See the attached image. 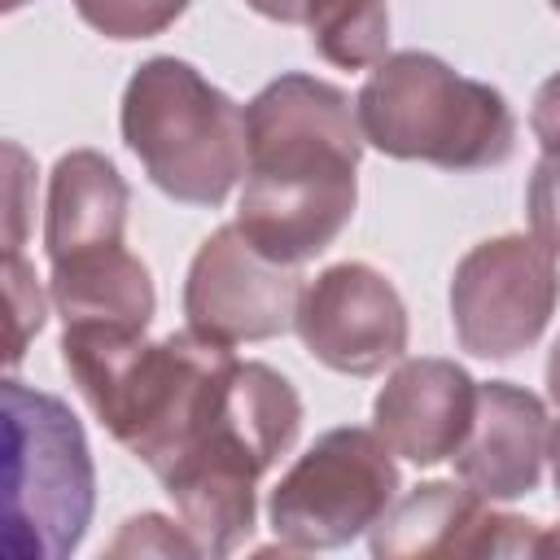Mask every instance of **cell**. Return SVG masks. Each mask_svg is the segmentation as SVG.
<instances>
[{
  "label": "cell",
  "mask_w": 560,
  "mask_h": 560,
  "mask_svg": "<svg viewBox=\"0 0 560 560\" xmlns=\"http://www.w3.org/2000/svg\"><path fill=\"white\" fill-rule=\"evenodd\" d=\"M245 188L236 228L276 262L324 254L354 214L363 127L350 96L311 74H280L245 105Z\"/></svg>",
  "instance_id": "1"
},
{
  "label": "cell",
  "mask_w": 560,
  "mask_h": 560,
  "mask_svg": "<svg viewBox=\"0 0 560 560\" xmlns=\"http://www.w3.org/2000/svg\"><path fill=\"white\" fill-rule=\"evenodd\" d=\"M61 363L114 442L158 477L219 398L236 354L192 328L144 341V328L66 324Z\"/></svg>",
  "instance_id": "2"
},
{
  "label": "cell",
  "mask_w": 560,
  "mask_h": 560,
  "mask_svg": "<svg viewBox=\"0 0 560 560\" xmlns=\"http://www.w3.org/2000/svg\"><path fill=\"white\" fill-rule=\"evenodd\" d=\"M298 429V389L276 368L236 359L184 451L158 472L201 556H228L245 542L254 529L258 477L293 446Z\"/></svg>",
  "instance_id": "3"
},
{
  "label": "cell",
  "mask_w": 560,
  "mask_h": 560,
  "mask_svg": "<svg viewBox=\"0 0 560 560\" xmlns=\"http://www.w3.org/2000/svg\"><path fill=\"white\" fill-rule=\"evenodd\" d=\"M354 114L363 140L398 162L481 171L508 162L516 149V118L503 92L416 48L372 66Z\"/></svg>",
  "instance_id": "4"
},
{
  "label": "cell",
  "mask_w": 560,
  "mask_h": 560,
  "mask_svg": "<svg viewBox=\"0 0 560 560\" xmlns=\"http://www.w3.org/2000/svg\"><path fill=\"white\" fill-rule=\"evenodd\" d=\"M122 140L184 206H223L249 162L245 109L179 57H149L122 88Z\"/></svg>",
  "instance_id": "5"
},
{
  "label": "cell",
  "mask_w": 560,
  "mask_h": 560,
  "mask_svg": "<svg viewBox=\"0 0 560 560\" xmlns=\"http://www.w3.org/2000/svg\"><path fill=\"white\" fill-rule=\"evenodd\" d=\"M96 472L74 411L22 381H4V551L70 556L92 521Z\"/></svg>",
  "instance_id": "6"
},
{
  "label": "cell",
  "mask_w": 560,
  "mask_h": 560,
  "mask_svg": "<svg viewBox=\"0 0 560 560\" xmlns=\"http://www.w3.org/2000/svg\"><path fill=\"white\" fill-rule=\"evenodd\" d=\"M398 494L394 451L376 429H328L298 455L267 499L284 551H328L368 534Z\"/></svg>",
  "instance_id": "7"
},
{
  "label": "cell",
  "mask_w": 560,
  "mask_h": 560,
  "mask_svg": "<svg viewBox=\"0 0 560 560\" xmlns=\"http://www.w3.org/2000/svg\"><path fill=\"white\" fill-rule=\"evenodd\" d=\"M556 298V254L534 236H494L459 258L451 276V324L468 354L512 359L542 337Z\"/></svg>",
  "instance_id": "8"
},
{
  "label": "cell",
  "mask_w": 560,
  "mask_h": 560,
  "mask_svg": "<svg viewBox=\"0 0 560 560\" xmlns=\"http://www.w3.org/2000/svg\"><path fill=\"white\" fill-rule=\"evenodd\" d=\"M302 289L306 284L298 267L276 262L236 223H223L192 254L184 280V315L192 332L223 346L267 341L293 328Z\"/></svg>",
  "instance_id": "9"
},
{
  "label": "cell",
  "mask_w": 560,
  "mask_h": 560,
  "mask_svg": "<svg viewBox=\"0 0 560 560\" xmlns=\"http://www.w3.org/2000/svg\"><path fill=\"white\" fill-rule=\"evenodd\" d=\"M293 328L311 359L341 376H376L407 350V306L368 262L324 267L302 289Z\"/></svg>",
  "instance_id": "10"
},
{
  "label": "cell",
  "mask_w": 560,
  "mask_h": 560,
  "mask_svg": "<svg viewBox=\"0 0 560 560\" xmlns=\"http://www.w3.org/2000/svg\"><path fill=\"white\" fill-rule=\"evenodd\" d=\"M538 521L486 508V499L464 481H424L394 499L372 525V556H538Z\"/></svg>",
  "instance_id": "11"
},
{
  "label": "cell",
  "mask_w": 560,
  "mask_h": 560,
  "mask_svg": "<svg viewBox=\"0 0 560 560\" xmlns=\"http://www.w3.org/2000/svg\"><path fill=\"white\" fill-rule=\"evenodd\" d=\"M477 381L451 359H402L372 402V429L420 468L442 464L468 438Z\"/></svg>",
  "instance_id": "12"
},
{
  "label": "cell",
  "mask_w": 560,
  "mask_h": 560,
  "mask_svg": "<svg viewBox=\"0 0 560 560\" xmlns=\"http://www.w3.org/2000/svg\"><path fill=\"white\" fill-rule=\"evenodd\" d=\"M547 407L538 394L512 381L477 385V411L468 438L455 451V472L486 503H508L538 490L547 459Z\"/></svg>",
  "instance_id": "13"
},
{
  "label": "cell",
  "mask_w": 560,
  "mask_h": 560,
  "mask_svg": "<svg viewBox=\"0 0 560 560\" xmlns=\"http://www.w3.org/2000/svg\"><path fill=\"white\" fill-rule=\"evenodd\" d=\"M127 179L118 166L92 149H74L57 158L48 179V210H44V249L48 262H61L83 249L122 245L127 228Z\"/></svg>",
  "instance_id": "14"
},
{
  "label": "cell",
  "mask_w": 560,
  "mask_h": 560,
  "mask_svg": "<svg viewBox=\"0 0 560 560\" xmlns=\"http://www.w3.org/2000/svg\"><path fill=\"white\" fill-rule=\"evenodd\" d=\"M48 298L66 324H122L149 328L153 319V280L149 267L122 245H101L52 262Z\"/></svg>",
  "instance_id": "15"
},
{
  "label": "cell",
  "mask_w": 560,
  "mask_h": 560,
  "mask_svg": "<svg viewBox=\"0 0 560 560\" xmlns=\"http://www.w3.org/2000/svg\"><path fill=\"white\" fill-rule=\"evenodd\" d=\"M302 26L311 31V48L337 70H368L385 61L389 48L385 0H311Z\"/></svg>",
  "instance_id": "16"
},
{
  "label": "cell",
  "mask_w": 560,
  "mask_h": 560,
  "mask_svg": "<svg viewBox=\"0 0 560 560\" xmlns=\"http://www.w3.org/2000/svg\"><path fill=\"white\" fill-rule=\"evenodd\" d=\"M192 0H74V13L105 39L162 35Z\"/></svg>",
  "instance_id": "17"
},
{
  "label": "cell",
  "mask_w": 560,
  "mask_h": 560,
  "mask_svg": "<svg viewBox=\"0 0 560 560\" xmlns=\"http://www.w3.org/2000/svg\"><path fill=\"white\" fill-rule=\"evenodd\" d=\"M4 302H9V368H18L26 354V341L44 328V293L22 249L4 254Z\"/></svg>",
  "instance_id": "18"
},
{
  "label": "cell",
  "mask_w": 560,
  "mask_h": 560,
  "mask_svg": "<svg viewBox=\"0 0 560 560\" xmlns=\"http://www.w3.org/2000/svg\"><path fill=\"white\" fill-rule=\"evenodd\" d=\"M109 556H201V547L184 525L175 529V521L144 512L118 529V538L109 542Z\"/></svg>",
  "instance_id": "19"
},
{
  "label": "cell",
  "mask_w": 560,
  "mask_h": 560,
  "mask_svg": "<svg viewBox=\"0 0 560 560\" xmlns=\"http://www.w3.org/2000/svg\"><path fill=\"white\" fill-rule=\"evenodd\" d=\"M529 232L560 258V153H542L529 175Z\"/></svg>",
  "instance_id": "20"
},
{
  "label": "cell",
  "mask_w": 560,
  "mask_h": 560,
  "mask_svg": "<svg viewBox=\"0 0 560 560\" xmlns=\"http://www.w3.org/2000/svg\"><path fill=\"white\" fill-rule=\"evenodd\" d=\"M9 153V210H4V254L9 249H22V236H26V153L18 144H4Z\"/></svg>",
  "instance_id": "21"
},
{
  "label": "cell",
  "mask_w": 560,
  "mask_h": 560,
  "mask_svg": "<svg viewBox=\"0 0 560 560\" xmlns=\"http://www.w3.org/2000/svg\"><path fill=\"white\" fill-rule=\"evenodd\" d=\"M529 131H534V140L542 144V153H560V70L534 92Z\"/></svg>",
  "instance_id": "22"
},
{
  "label": "cell",
  "mask_w": 560,
  "mask_h": 560,
  "mask_svg": "<svg viewBox=\"0 0 560 560\" xmlns=\"http://www.w3.org/2000/svg\"><path fill=\"white\" fill-rule=\"evenodd\" d=\"M547 394L560 407V337L551 341V354H547Z\"/></svg>",
  "instance_id": "23"
},
{
  "label": "cell",
  "mask_w": 560,
  "mask_h": 560,
  "mask_svg": "<svg viewBox=\"0 0 560 560\" xmlns=\"http://www.w3.org/2000/svg\"><path fill=\"white\" fill-rule=\"evenodd\" d=\"M547 459H551V481H556V499H560V424L547 438Z\"/></svg>",
  "instance_id": "24"
},
{
  "label": "cell",
  "mask_w": 560,
  "mask_h": 560,
  "mask_svg": "<svg viewBox=\"0 0 560 560\" xmlns=\"http://www.w3.org/2000/svg\"><path fill=\"white\" fill-rule=\"evenodd\" d=\"M538 556H560V525L538 534Z\"/></svg>",
  "instance_id": "25"
},
{
  "label": "cell",
  "mask_w": 560,
  "mask_h": 560,
  "mask_svg": "<svg viewBox=\"0 0 560 560\" xmlns=\"http://www.w3.org/2000/svg\"><path fill=\"white\" fill-rule=\"evenodd\" d=\"M22 4H31V0H4V9L13 13V9H22Z\"/></svg>",
  "instance_id": "26"
},
{
  "label": "cell",
  "mask_w": 560,
  "mask_h": 560,
  "mask_svg": "<svg viewBox=\"0 0 560 560\" xmlns=\"http://www.w3.org/2000/svg\"><path fill=\"white\" fill-rule=\"evenodd\" d=\"M547 4H551V9H556V13H560V0H547Z\"/></svg>",
  "instance_id": "27"
}]
</instances>
